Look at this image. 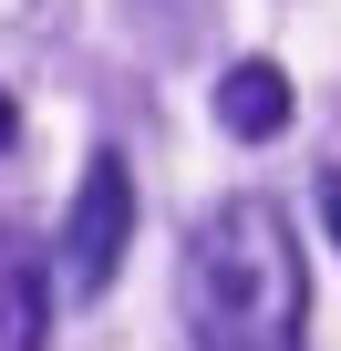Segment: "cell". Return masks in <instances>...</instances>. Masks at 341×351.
I'll use <instances>...</instances> for the list:
<instances>
[{
	"label": "cell",
	"instance_id": "cell-1",
	"mask_svg": "<svg viewBox=\"0 0 341 351\" xmlns=\"http://www.w3.org/2000/svg\"><path fill=\"white\" fill-rule=\"evenodd\" d=\"M176 320L197 351H300L310 341V258L269 197H228L197 217L176 258Z\"/></svg>",
	"mask_w": 341,
	"mask_h": 351
},
{
	"label": "cell",
	"instance_id": "cell-2",
	"mask_svg": "<svg viewBox=\"0 0 341 351\" xmlns=\"http://www.w3.org/2000/svg\"><path fill=\"white\" fill-rule=\"evenodd\" d=\"M124 248H134V165H124L114 145H93V155H83V176H73L62 238H52V289L104 300V289H114V269H124Z\"/></svg>",
	"mask_w": 341,
	"mask_h": 351
},
{
	"label": "cell",
	"instance_id": "cell-3",
	"mask_svg": "<svg viewBox=\"0 0 341 351\" xmlns=\"http://www.w3.org/2000/svg\"><path fill=\"white\" fill-rule=\"evenodd\" d=\"M52 341V258L42 238L0 228V351H42Z\"/></svg>",
	"mask_w": 341,
	"mask_h": 351
},
{
	"label": "cell",
	"instance_id": "cell-4",
	"mask_svg": "<svg viewBox=\"0 0 341 351\" xmlns=\"http://www.w3.org/2000/svg\"><path fill=\"white\" fill-rule=\"evenodd\" d=\"M290 73L269 62V52H238L228 73H217V124L238 134V145H269V134H290Z\"/></svg>",
	"mask_w": 341,
	"mask_h": 351
},
{
	"label": "cell",
	"instance_id": "cell-5",
	"mask_svg": "<svg viewBox=\"0 0 341 351\" xmlns=\"http://www.w3.org/2000/svg\"><path fill=\"white\" fill-rule=\"evenodd\" d=\"M217 11H228V0H114V21H124L155 62H187V52L217 32Z\"/></svg>",
	"mask_w": 341,
	"mask_h": 351
},
{
	"label": "cell",
	"instance_id": "cell-6",
	"mask_svg": "<svg viewBox=\"0 0 341 351\" xmlns=\"http://www.w3.org/2000/svg\"><path fill=\"white\" fill-rule=\"evenodd\" d=\"M320 228H331V238H341V165H331V176H320Z\"/></svg>",
	"mask_w": 341,
	"mask_h": 351
},
{
	"label": "cell",
	"instance_id": "cell-7",
	"mask_svg": "<svg viewBox=\"0 0 341 351\" xmlns=\"http://www.w3.org/2000/svg\"><path fill=\"white\" fill-rule=\"evenodd\" d=\"M11 134H21V104H11V93H0V145H11Z\"/></svg>",
	"mask_w": 341,
	"mask_h": 351
}]
</instances>
